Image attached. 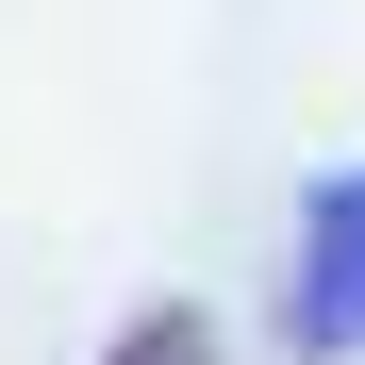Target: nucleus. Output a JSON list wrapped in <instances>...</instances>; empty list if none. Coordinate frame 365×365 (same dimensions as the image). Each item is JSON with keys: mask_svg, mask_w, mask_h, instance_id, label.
I'll use <instances>...</instances> for the list:
<instances>
[{"mask_svg": "<svg viewBox=\"0 0 365 365\" xmlns=\"http://www.w3.org/2000/svg\"><path fill=\"white\" fill-rule=\"evenodd\" d=\"M282 349L299 365H365V166H332L299 200V266H282Z\"/></svg>", "mask_w": 365, "mask_h": 365, "instance_id": "obj_1", "label": "nucleus"}, {"mask_svg": "<svg viewBox=\"0 0 365 365\" xmlns=\"http://www.w3.org/2000/svg\"><path fill=\"white\" fill-rule=\"evenodd\" d=\"M100 365H216V316H182V299H166V316H133Z\"/></svg>", "mask_w": 365, "mask_h": 365, "instance_id": "obj_2", "label": "nucleus"}]
</instances>
